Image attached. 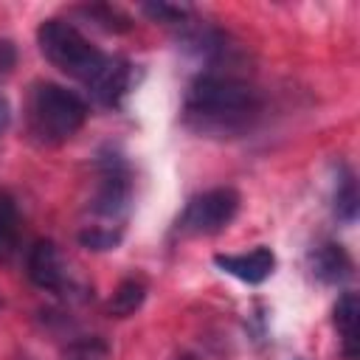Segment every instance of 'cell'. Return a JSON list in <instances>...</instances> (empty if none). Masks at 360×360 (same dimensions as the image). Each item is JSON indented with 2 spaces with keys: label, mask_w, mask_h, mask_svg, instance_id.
I'll list each match as a JSON object with an SVG mask.
<instances>
[{
  "label": "cell",
  "mask_w": 360,
  "mask_h": 360,
  "mask_svg": "<svg viewBox=\"0 0 360 360\" xmlns=\"http://www.w3.org/2000/svg\"><path fill=\"white\" fill-rule=\"evenodd\" d=\"M262 115L259 90L231 73H200L183 96V121L205 138H239Z\"/></svg>",
  "instance_id": "1"
},
{
  "label": "cell",
  "mask_w": 360,
  "mask_h": 360,
  "mask_svg": "<svg viewBox=\"0 0 360 360\" xmlns=\"http://www.w3.org/2000/svg\"><path fill=\"white\" fill-rule=\"evenodd\" d=\"M87 121V104L79 93L37 82L25 98V132L37 146H59L70 141Z\"/></svg>",
  "instance_id": "2"
},
{
  "label": "cell",
  "mask_w": 360,
  "mask_h": 360,
  "mask_svg": "<svg viewBox=\"0 0 360 360\" xmlns=\"http://www.w3.org/2000/svg\"><path fill=\"white\" fill-rule=\"evenodd\" d=\"M37 45L42 56L59 68L65 76L82 82L84 87H93V82L104 73L110 65V53L96 48L73 22L68 20H45L37 28Z\"/></svg>",
  "instance_id": "3"
},
{
  "label": "cell",
  "mask_w": 360,
  "mask_h": 360,
  "mask_svg": "<svg viewBox=\"0 0 360 360\" xmlns=\"http://www.w3.org/2000/svg\"><path fill=\"white\" fill-rule=\"evenodd\" d=\"M132 200V174L121 155L107 152L98 158V186L96 197L90 202V211L96 217L93 228H107L121 233V222L127 219Z\"/></svg>",
  "instance_id": "4"
},
{
  "label": "cell",
  "mask_w": 360,
  "mask_h": 360,
  "mask_svg": "<svg viewBox=\"0 0 360 360\" xmlns=\"http://www.w3.org/2000/svg\"><path fill=\"white\" fill-rule=\"evenodd\" d=\"M239 191L231 186L208 188L191 197L177 217V233L183 236H214L225 231L239 214Z\"/></svg>",
  "instance_id": "5"
},
{
  "label": "cell",
  "mask_w": 360,
  "mask_h": 360,
  "mask_svg": "<svg viewBox=\"0 0 360 360\" xmlns=\"http://www.w3.org/2000/svg\"><path fill=\"white\" fill-rule=\"evenodd\" d=\"M25 270H28V278L39 287V290H48V292H68L73 290V273L62 256V250L51 242V239H39L28 256H25Z\"/></svg>",
  "instance_id": "6"
},
{
  "label": "cell",
  "mask_w": 360,
  "mask_h": 360,
  "mask_svg": "<svg viewBox=\"0 0 360 360\" xmlns=\"http://www.w3.org/2000/svg\"><path fill=\"white\" fill-rule=\"evenodd\" d=\"M214 264L222 273H228L245 284H262L264 278H270V273L276 267V256L270 248L259 245V248L245 250V253H217Z\"/></svg>",
  "instance_id": "7"
},
{
  "label": "cell",
  "mask_w": 360,
  "mask_h": 360,
  "mask_svg": "<svg viewBox=\"0 0 360 360\" xmlns=\"http://www.w3.org/2000/svg\"><path fill=\"white\" fill-rule=\"evenodd\" d=\"M309 270L321 284H343L352 278L354 264H352V256L346 253L343 245L323 242L309 253Z\"/></svg>",
  "instance_id": "8"
},
{
  "label": "cell",
  "mask_w": 360,
  "mask_h": 360,
  "mask_svg": "<svg viewBox=\"0 0 360 360\" xmlns=\"http://www.w3.org/2000/svg\"><path fill=\"white\" fill-rule=\"evenodd\" d=\"M332 321L340 338L343 360H360V298L357 292H343L338 298Z\"/></svg>",
  "instance_id": "9"
},
{
  "label": "cell",
  "mask_w": 360,
  "mask_h": 360,
  "mask_svg": "<svg viewBox=\"0 0 360 360\" xmlns=\"http://www.w3.org/2000/svg\"><path fill=\"white\" fill-rule=\"evenodd\" d=\"M87 90L93 93L96 101H101L107 107H118L124 101V96L132 90V65L121 56H112L110 65L104 68V73Z\"/></svg>",
  "instance_id": "10"
},
{
  "label": "cell",
  "mask_w": 360,
  "mask_h": 360,
  "mask_svg": "<svg viewBox=\"0 0 360 360\" xmlns=\"http://www.w3.org/2000/svg\"><path fill=\"white\" fill-rule=\"evenodd\" d=\"M22 242V217L8 191L0 188V264H8L20 253Z\"/></svg>",
  "instance_id": "11"
},
{
  "label": "cell",
  "mask_w": 360,
  "mask_h": 360,
  "mask_svg": "<svg viewBox=\"0 0 360 360\" xmlns=\"http://www.w3.org/2000/svg\"><path fill=\"white\" fill-rule=\"evenodd\" d=\"M143 301H146V284L141 278H124L115 287V292L107 304V312L112 318H129L143 307Z\"/></svg>",
  "instance_id": "12"
},
{
  "label": "cell",
  "mask_w": 360,
  "mask_h": 360,
  "mask_svg": "<svg viewBox=\"0 0 360 360\" xmlns=\"http://www.w3.org/2000/svg\"><path fill=\"white\" fill-rule=\"evenodd\" d=\"M357 183H354V174L349 172V166H340L338 169V180H335V214L343 219V222H354L357 219Z\"/></svg>",
  "instance_id": "13"
},
{
  "label": "cell",
  "mask_w": 360,
  "mask_h": 360,
  "mask_svg": "<svg viewBox=\"0 0 360 360\" xmlns=\"http://www.w3.org/2000/svg\"><path fill=\"white\" fill-rule=\"evenodd\" d=\"M87 20H93L96 25H101L104 31H129L132 28V22H129V17L127 14H121L118 8H112V6H82L79 8Z\"/></svg>",
  "instance_id": "14"
},
{
  "label": "cell",
  "mask_w": 360,
  "mask_h": 360,
  "mask_svg": "<svg viewBox=\"0 0 360 360\" xmlns=\"http://www.w3.org/2000/svg\"><path fill=\"white\" fill-rule=\"evenodd\" d=\"M65 360H110V349L98 338H84V340L70 343Z\"/></svg>",
  "instance_id": "15"
},
{
  "label": "cell",
  "mask_w": 360,
  "mask_h": 360,
  "mask_svg": "<svg viewBox=\"0 0 360 360\" xmlns=\"http://www.w3.org/2000/svg\"><path fill=\"white\" fill-rule=\"evenodd\" d=\"M79 242L90 250H112L118 242H121V233L118 231H107V228H93L87 225L82 233H79Z\"/></svg>",
  "instance_id": "16"
},
{
  "label": "cell",
  "mask_w": 360,
  "mask_h": 360,
  "mask_svg": "<svg viewBox=\"0 0 360 360\" xmlns=\"http://www.w3.org/2000/svg\"><path fill=\"white\" fill-rule=\"evenodd\" d=\"M143 11H146L152 20H158V22H172V25L186 22V17L191 14L188 6H172V3H149V6H143Z\"/></svg>",
  "instance_id": "17"
},
{
  "label": "cell",
  "mask_w": 360,
  "mask_h": 360,
  "mask_svg": "<svg viewBox=\"0 0 360 360\" xmlns=\"http://www.w3.org/2000/svg\"><path fill=\"white\" fill-rule=\"evenodd\" d=\"M8 121H11V107H8L6 96H0V141H3L6 129H8Z\"/></svg>",
  "instance_id": "18"
}]
</instances>
